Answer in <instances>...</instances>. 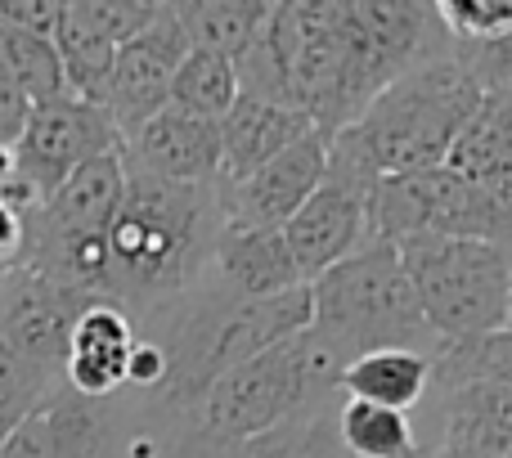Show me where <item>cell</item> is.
I'll list each match as a JSON object with an SVG mask.
<instances>
[{"mask_svg": "<svg viewBox=\"0 0 512 458\" xmlns=\"http://www.w3.org/2000/svg\"><path fill=\"white\" fill-rule=\"evenodd\" d=\"M221 238L216 185H162L126 171V198L108 225V301L140 328L207 279Z\"/></svg>", "mask_w": 512, "mask_h": 458, "instance_id": "1", "label": "cell"}, {"mask_svg": "<svg viewBox=\"0 0 512 458\" xmlns=\"http://www.w3.org/2000/svg\"><path fill=\"white\" fill-rule=\"evenodd\" d=\"M481 90L454 63L450 45L427 50L414 68H405L351 126L333 135L342 153H351L373 176H405V171L441 167L450 144L477 113Z\"/></svg>", "mask_w": 512, "mask_h": 458, "instance_id": "2", "label": "cell"}, {"mask_svg": "<svg viewBox=\"0 0 512 458\" xmlns=\"http://www.w3.org/2000/svg\"><path fill=\"white\" fill-rule=\"evenodd\" d=\"M310 333L342 360V369L360 355L391 346L418 355L441 351L418 315L396 243L382 238H369L346 261L310 279Z\"/></svg>", "mask_w": 512, "mask_h": 458, "instance_id": "3", "label": "cell"}, {"mask_svg": "<svg viewBox=\"0 0 512 458\" xmlns=\"http://www.w3.org/2000/svg\"><path fill=\"white\" fill-rule=\"evenodd\" d=\"M337 378L342 360L310 328H301L248 364L221 373L198 405V427L225 445L252 441L306 409L337 405Z\"/></svg>", "mask_w": 512, "mask_h": 458, "instance_id": "4", "label": "cell"}, {"mask_svg": "<svg viewBox=\"0 0 512 458\" xmlns=\"http://www.w3.org/2000/svg\"><path fill=\"white\" fill-rule=\"evenodd\" d=\"M396 252L436 346H472L508 328L512 247L423 234L396 243Z\"/></svg>", "mask_w": 512, "mask_h": 458, "instance_id": "5", "label": "cell"}, {"mask_svg": "<svg viewBox=\"0 0 512 458\" xmlns=\"http://www.w3.org/2000/svg\"><path fill=\"white\" fill-rule=\"evenodd\" d=\"M436 45L441 27L423 0H342V126H351L400 72L414 68Z\"/></svg>", "mask_w": 512, "mask_h": 458, "instance_id": "6", "label": "cell"}, {"mask_svg": "<svg viewBox=\"0 0 512 458\" xmlns=\"http://www.w3.org/2000/svg\"><path fill=\"white\" fill-rule=\"evenodd\" d=\"M373 185H378V176L364 171L351 153H342L328 140V162H324V176H319L315 194L279 229L306 283L319 279L324 270H333L337 261H346L355 247L369 243Z\"/></svg>", "mask_w": 512, "mask_h": 458, "instance_id": "7", "label": "cell"}, {"mask_svg": "<svg viewBox=\"0 0 512 458\" xmlns=\"http://www.w3.org/2000/svg\"><path fill=\"white\" fill-rule=\"evenodd\" d=\"M113 149H122V135H117L113 117H108L104 108L81 104V99H72V95L27 108L23 131L9 144L18 176L36 189L41 203L77 167H86L90 158L113 153Z\"/></svg>", "mask_w": 512, "mask_h": 458, "instance_id": "8", "label": "cell"}, {"mask_svg": "<svg viewBox=\"0 0 512 458\" xmlns=\"http://www.w3.org/2000/svg\"><path fill=\"white\" fill-rule=\"evenodd\" d=\"M95 297L59 288L32 270L5 274L0 288V346L14 351L23 364L50 373L63 382V360H68L72 324Z\"/></svg>", "mask_w": 512, "mask_h": 458, "instance_id": "9", "label": "cell"}, {"mask_svg": "<svg viewBox=\"0 0 512 458\" xmlns=\"http://www.w3.org/2000/svg\"><path fill=\"white\" fill-rule=\"evenodd\" d=\"M189 54V41L180 32L171 5L158 9L149 27L140 36L117 50L113 59V77H108V95H104V113L113 117L122 144L140 131L149 117H158L171 104V81H176L180 59Z\"/></svg>", "mask_w": 512, "mask_h": 458, "instance_id": "10", "label": "cell"}, {"mask_svg": "<svg viewBox=\"0 0 512 458\" xmlns=\"http://www.w3.org/2000/svg\"><path fill=\"white\" fill-rule=\"evenodd\" d=\"M122 418L113 400L54 387L0 445V458H122Z\"/></svg>", "mask_w": 512, "mask_h": 458, "instance_id": "11", "label": "cell"}, {"mask_svg": "<svg viewBox=\"0 0 512 458\" xmlns=\"http://www.w3.org/2000/svg\"><path fill=\"white\" fill-rule=\"evenodd\" d=\"M328 162V135L310 131L270 158L239 185H216L221 229H283L301 203L315 194Z\"/></svg>", "mask_w": 512, "mask_h": 458, "instance_id": "12", "label": "cell"}, {"mask_svg": "<svg viewBox=\"0 0 512 458\" xmlns=\"http://www.w3.org/2000/svg\"><path fill=\"white\" fill-rule=\"evenodd\" d=\"M122 162L126 171L162 180V185L212 189L221 176V131H216V122L189 117L167 104L122 144Z\"/></svg>", "mask_w": 512, "mask_h": 458, "instance_id": "13", "label": "cell"}, {"mask_svg": "<svg viewBox=\"0 0 512 458\" xmlns=\"http://www.w3.org/2000/svg\"><path fill=\"white\" fill-rule=\"evenodd\" d=\"M126 198V162L122 149L99 153L77 167L27 221V247L32 243H72V238H104L117 207Z\"/></svg>", "mask_w": 512, "mask_h": 458, "instance_id": "14", "label": "cell"}, {"mask_svg": "<svg viewBox=\"0 0 512 458\" xmlns=\"http://www.w3.org/2000/svg\"><path fill=\"white\" fill-rule=\"evenodd\" d=\"M135 324L113 301H90L72 324L68 360H63V387L86 400H117L126 387V360L135 346Z\"/></svg>", "mask_w": 512, "mask_h": 458, "instance_id": "15", "label": "cell"}, {"mask_svg": "<svg viewBox=\"0 0 512 458\" xmlns=\"http://www.w3.org/2000/svg\"><path fill=\"white\" fill-rule=\"evenodd\" d=\"M207 279L234 301H265L306 283L279 229H221Z\"/></svg>", "mask_w": 512, "mask_h": 458, "instance_id": "16", "label": "cell"}, {"mask_svg": "<svg viewBox=\"0 0 512 458\" xmlns=\"http://www.w3.org/2000/svg\"><path fill=\"white\" fill-rule=\"evenodd\" d=\"M216 131H221V176H216V185H239L252 171H261L270 158H279L288 144L310 135L315 126L297 108L261 104V99L239 95L230 113L216 122Z\"/></svg>", "mask_w": 512, "mask_h": 458, "instance_id": "17", "label": "cell"}, {"mask_svg": "<svg viewBox=\"0 0 512 458\" xmlns=\"http://www.w3.org/2000/svg\"><path fill=\"white\" fill-rule=\"evenodd\" d=\"M441 167L477 189L512 194V95H481Z\"/></svg>", "mask_w": 512, "mask_h": 458, "instance_id": "18", "label": "cell"}, {"mask_svg": "<svg viewBox=\"0 0 512 458\" xmlns=\"http://www.w3.org/2000/svg\"><path fill=\"white\" fill-rule=\"evenodd\" d=\"M337 396L409 414V409L427 405V396H432V355L396 351V346L391 351H369L342 369Z\"/></svg>", "mask_w": 512, "mask_h": 458, "instance_id": "19", "label": "cell"}, {"mask_svg": "<svg viewBox=\"0 0 512 458\" xmlns=\"http://www.w3.org/2000/svg\"><path fill=\"white\" fill-rule=\"evenodd\" d=\"M54 54L63 68V86L72 99L81 104L104 108L108 95V77H113V59L117 45L81 14V0H63L59 9V27H54Z\"/></svg>", "mask_w": 512, "mask_h": 458, "instance_id": "20", "label": "cell"}, {"mask_svg": "<svg viewBox=\"0 0 512 458\" xmlns=\"http://www.w3.org/2000/svg\"><path fill=\"white\" fill-rule=\"evenodd\" d=\"M270 9V0H189V5H171V14L189 50L221 54L234 63L270 23Z\"/></svg>", "mask_w": 512, "mask_h": 458, "instance_id": "21", "label": "cell"}, {"mask_svg": "<svg viewBox=\"0 0 512 458\" xmlns=\"http://www.w3.org/2000/svg\"><path fill=\"white\" fill-rule=\"evenodd\" d=\"M333 427L342 441L346 458H418L423 454V436L409 423V414L378 405H360V400H342L333 409Z\"/></svg>", "mask_w": 512, "mask_h": 458, "instance_id": "22", "label": "cell"}, {"mask_svg": "<svg viewBox=\"0 0 512 458\" xmlns=\"http://www.w3.org/2000/svg\"><path fill=\"white\" fill-rule=\"evenodd\" d=\"M234 99H239V77H234L230 59L207 50H189L180 59L176 81H171V108L203 117V122H221L234 108Z\"/></svg>", "mask_w": 512, "mask_h": 458, "instance_id": "23", "label": "cell"}, {"mask_svg": "<svg viewBox=\"0 0 512 458\" xmlns=\"http://www.w3.org/2000/svg\"><path fill=\"white\" fill-rule=\"evenodd\" d=\"M333 409L337 405L306 409V414L288 418V423L270 427L252 441L230 445V458H346L333 427Z\"/></svg>", "mask_w": 512, "mask_h": 458, "instance_id": "24", "label": "cell"}, {"mask_svg": "<svg viewBox=\"0 0 512 458\" xmlns=\"http://www.w3.org/2000/svg\"><path fill=\"white\" fill-rule=\"evenodd\" d=\"M0 63H5V72L14 77V86L23 90V99L32 108L68 95L59 54H54V41H45V36L18 32V27L0 23Z\"/></svg>", "mask_w": 512, "mask_h": 458, "instance_id": "25", "label": "cell"}, {"mask_svg": "<svg viewBox=\"0 0 512 458\" xmlns=\"http://www.w3.org/2000/svg\"><path fill=\"white\" fill-rule=\"evenodd\" d=\"M432 14L445 41L454 45L495 41V36L512 32V0H441L432 5Z\"/></svg>", "mask_w": 512, "mask_h": 458, "instance_id": "26", "label": "cell"}, {"mask_svg": "<svg viewBox=\"0 0 512 458\" xmlns=\"http://www.w3.org/2000/svg\"><path fill=\"white\" fill-rule=\"evenodd\" d=\"M54 387H63V382L50 378V373H41V369H32V364H23L14 351L0 346V445H5V436L14 432Z\"/></svg>", "mask_w": 512, "mask_h": 458, "instance_id": "27", "label": "cell"}, {"mask_svg": "<svg viewBox=\"0 0 512 458\" xmlns=\"http://www.w3.org/2000/svg\"><path fill=\"white\" fill-rule=\"evenodd\" d=\"M445 45H450L454 63L468 72L481 95H512V32L477 45H454V41Z\"/></svg>", "mask_w": 512, "mask_h": 458, "instance_id": "28", "label": "cell"}, {"mask_svg": "<svg viewBox=\"0 0 512 458\" xmlns=\"http://www.w3.org/2000/svg\"><path fill=\"white\" fill-rule=\"evenodd\" d=\"M36 198H0V279L23 270L27 256V221L36 212Z\"/></svg>", "mask_w": 512, "mask_h": 458, "instance_id": "29", "label": "cell"}, {"mask_svg": "<svg viewBox=\"0 0 512 458\" xmlns=\"http://www.w3.org/2000/svg\"><path fill=\"white\" fill-rule=\"evenodd\" d=\"M59 9L63 0H0V23L18 27V32H32L54 41V27H59Z\"/></svg>", "mask_w": 512, "mask_h": 458, "instance_id": "30", "label": "cell"}, {"mask_svg": "<svg viewBox=\"0 0 512 458\" xmlns=\"http://www.w3.org/2000/svg\"><path fill=\"white\" fill-rule=\"evenodd\" d=\"M158 458H230V445L207 436L203 427H198V418H180L167 432V441H162Z\"/></svg>", "mask_w": 512, "mask_h": 458, "instance_id": "31", "label": "cell"}, {"mask_svg": "<svg viewBox=\"0 0 512 458\" xmlns=\"http://www.w3.org/2000/svg\"><path fill=\"white\" fill-rule=\"evenodd\" d=\"M162 378H167V355H162V346L149 342V337H135L131 360H126V387L144 391V396H158Z\"/></svg>", "mask_w": 512, "mask_h": 458, "instance_id": "32", "label": "cell"}, {"mask_svg": "<svg viewBox=\"0 0 512 458\" xmlns=\"http://www.w3.org/2000/svg\"><path fill=\"white\" fill-rule=\"evenodd\" d=\"M27 99H23V90L14 86V77L5 72V63H0V149H9V144L18 140V131H23V122H27Z\"/></svg>", "mask_w": 512, "mask_h": 458, "instance_id": "33", "label": "cell"}, {"mask_svg": "<svg viewBox=\"0 0 512 458\" xmlns=\"http://www.w3.org/2000/svg\"><path fill=\"white\" fill-rule=\"evenodd\" d=\"M508 328H512V270H508Z\"/></svg>", "mask_w": 512, "mask_h": 458, "instance_id": "34", "label": "cell"}, {"mask_svg": "<svg viewBox=\"0 0 512 458\" xmlns=\"http://www.w3.org/2000/svg\"><path fill=\"white\" fill-rule=\"evenodd\" d=\"M0 288H5V279H0Z\"/></svg>", "mask_w": 512, "mask_h": 458, "instance_id": "35", "label": "cell"}]
</instances>
